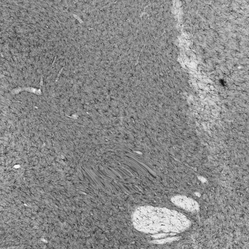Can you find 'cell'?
Wrapping results in <instances>:
<instances>
[{
    "instance_id": "7a4b0ae2",
    "label": "cell",
    "mask_w": 249,
    "mask_h": 249,
    "mask_svg": "<svg viewBox=\"0 0 249 249\" xmlns=\"http://www.w3.org/2000/svg\"><path fill=\"white\" fill-rule=\"evenodd\" d=\"M171 200L176 205L188 211L196 210L198 207L196 201L185 196H175L171 199Z\"/></svg>"
},
{
    "instance_id": "6da1fadb",
    "label": "cell",
    "mask_w": 249,
    "mask_h": 249,
    "mask_svg": "<svg viewBox=\"0 0 249 249\" xmlns=\"http://www.w3.org/2000/svg\"><path fill=\"white\" fill-rule=\"evenodd\" d=\"M132 221L136 229L150 233L178 232L190 224L187 217L179 212L150 206L137 208L133 214Z\"/></svg>"
}]
</instances>
